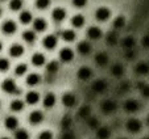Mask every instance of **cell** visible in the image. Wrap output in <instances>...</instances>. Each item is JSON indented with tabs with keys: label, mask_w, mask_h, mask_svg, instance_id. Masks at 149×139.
<instances>
[{
	"label": "cell",
	"mask_w": 149,
	"mask_h": 139,
	"mask_svg": "<svg viewBox=\"0 0 149 139\" xmlns=\"http://www.w3.org/2000/svg\"><path fill=\"white\" fill-rule=\"evenodd\" d=\"M125 129L127 131H130L131 134H137L141 131L143 129V122L137 118H130V120L125 122Z\"/></svg>",
	"instance_id": "cell-1"
},
{
	"label": "cell",
	"mask_w": 149,
	"mask_h": 139,
	"mask_svg": "<svg viewBox=\"0 0 149 139\" xmlns=\"http://www.w3.org/2000/svg\"><path fill=\"white\" fill-rule=\"evenodd\" d=\"M1 89L6 93H9V95H19V92H20L16 83H15V80H12V79H6L1 83Z\"/></svg>",
	"instance_id": "cell-2"
},
{
	"label": "cell",
	"mask_w": 149,
	"mask_h": 139,
	"mask_svg": "<svg viewBox=\"0 0 149 139\" xmlns=\"http://www.w3.org/2000/svg\"><path fill=\"white\" fill-rule=\"evenodd\" d=\"M77 103H78L77 96L74 95V93H71V92H66V93L62 95V104H63L66 108H69V109L74 108V106L77 105Z\"/></svg>",
	"instance_id": "cell-3"
},
{
	"label": "cell",
	"mask_w": 149,
	"mask_h": 139,
	"mask_svg": "<svg viewBox=\"0 0 149 139\" xmlns=\"http://www.w3.org/2000/svg\"><path fill=\"white\" fill-rule=\"evenodd\" d=\"M100 109L104 114H111L118 109V104L113 100H104L103 103L100 104Z\"/></svg>",
	"instance_id": "cell-4"
},
{
	"label": "cell",
	"mask_w": 149,
	"mask_h": 139,
	"mask_svg": "<svg viewBox=\"0 0 149 139\" xmlns=\"http://www.w3.org/2000/svg\"><path fill=\"white\" fill-rule=\"evenodd\" d=\"M123 108L127 113H136V111L140 109V104H139L137 100H133V98H130V100H125L123 104Z\"/></svg>",
	"instance_id": "cell-5"
},
{
	"label": "cell",
	"mask_w": 149,
	"mask_h": 139,
	"mask_svg": "<svg viewBox=\"0 0 149 139\" xmlns=\"http://www.w3.org/2000/svg\"><path fill=\"white\" fill-rule=\"evenodd\" d=\"M45 120V114L41 110H33L29 113V122L31 125H40L42 121Z\"/></svg>",
	"instance_id": "cell-6"
},
{
	"label": "cell",
	"mask_w": 149,
	"mask_h": 139,
	"mask_svg": "<svg viewBox=\"0 0 149 139\" xmlns=\"http://www.w3.org/2000/svg\"><path fill=\"white\" fill-rule=\"evenodd\" d=\"M57 43H58V38L54 34H49V36H46L45 38L42 39V46L45 49H48V50H53L57 46Z\"/></svg>",
	"instance_id": "cell-7"
},
{
	"label": "cell",
	"mask_w": 149,
	"mask_h": 139,
	"mask_svg": "<svg viewBox=\"0 0 149 139\" xmlns=\"http://www.w3.org/2000/svg\"><path fill=\"white\" fill-rule=\"evenodd\" d=\"M77 76H78L79 80L82 81H86V80H90L91 76H93V70L90 68V67H81V68L78 70V72H77Z\"/></svg>",
	"instance_id": "cell-8"
},
{
	"label": "cell",
	"mask_w": 149,
	"mask_h": 139,
	"mask_svg": "<svg viewBox=\"0 0 149 139\" xmlns=\"http://www.w3.org/2000/svg\"><path fill=\"white\" fill-rule=\"evenodd\" d=\"M111 16V11L110 8H107V7H100V8L96 9L95 12V17L98 21H106V20H108Z\"/></svg>",
	"instance_id": "cell-9"
},
{
	"label": "cell",
	"mask_w": 149,
	"mask_h": 139,
	"mask_svg": "<svg viewBox=\"0 0 149 139\" xmlns=\"http://www.w3.org/2000/svg\"><path fill=\"white\" fill-rule=\"evenodd\" d=\"M95 135L98 139H110L111 138V129L110 126H99L95 130Z\"/></svg>",
	"instance_id": "cell-10"
},
{
	"label": "cell",
	"mask_w": 149,
	"mask_h": 139,
	"mask_svg": "<svg viewBox=\"0 0 149 139\" xmlns=\"http://www.w3.org/2000/svg\"><path fill=\"white\" fill-rule=\"evenodd\" d=\"M4 126H6V129H8V130H11V131H15L16 129H19V120H17V117H15V116H8V117H6V120H4Z\"/></svg>",
	"instance_id": "cell-11"
},
{
	"label": "cell",
	"mask_w": 149,
	"mask_h": 139,
	"mask_svg": "<svg viewBox=\"0 0 149 139\" xmlns=\"http://www.w3.org/2000/svg\"><path fill=\"white\" fill-rule=\"evenodd\" d=\"M77 50H78V53L81 54V55H88V54L93 51V46H91V43L88 41H82L78 43Z\"/></svg>",
	"instance_id": "cell-12"
},
{
	"label": "cell",
	"mask_w": 149,
	"mask_h": 139,
	"mask_svg": "<svg viewBox=\"0 0 149 139\" xmlns=\"http://www.w3.org/2000/svg\"><path fill=\"white\" fill-rule=\"evenodd\" d=\"M57 103V97L54 93H52V92H49V93H46L45 96H44V100H42V105L45 106L46 109H52L54 105H56Z\"/></svg>",
	"instance_id": "cell-13"
},
{
	"label": "cell",
	"mask_w": 149,
	"mask_h": 139,
	"mask_svg": "<svg viewBox=\"0 0 149 139\" xmlns=\"http://www.w3.org/2000/svg\"><path fill=\"white\" fill-rule=\"evenodd\" d=\"M74 58V51L71 50L70 47H63L61 51H59V59L65 63H69L71 62Z\"/></svg>",
	"instance_id": "cell-14"
},
{
	"label": "cell",
	"mask_w": 149,
	"mask_h": 139,
	"mask_svg": "<svg viewBox=\"0 0 149 139\" xmlns=\"http://www.w3.org/2000/svg\"><path fill=\"white\" fill-rule=\"evenodd\" d=\"M1 30H3L4 34L9 36V34H13L17 30V25L12 21V20H7L3 25H1Z\"/></svg>",
	"instance_id": "cell-15"
},
{
	"label": "cell",
	"mask_w": 149,
	"mask_h": 139,
	"mask_svg": "<svg viewBox=\"0 0 149 139\" xmlns=\"http://www.w3.org/2000/svg\"><path fill=\"white\" fill-rule=\"evenodd\" d=\"M40 101V93L36 91H29L25 95V103L29 105H36Z\"/></svg>",
	"instance_id": "cell-16"
},
{
	"label": "cell",
	"mask_w": 149,
	"mask_h": 139,
	"mask_svg": "<svg viewBox=\"0 0 149 139\" xmlns=\"http://www.w3.org/2000/svg\"><path fill=\"white\" fill-rule=\"evenodd\" d=\"M24 54V47L19 43H15L9 47V55L12 58H20V56Z\"/></svg>",
	"instance_id": "cell-17"
},
{
	"label": "cell",
	"mask_w": 149,
	"mask_h": 139,
	"mask_svg": "<svg viewBox=\"0 0 149 139\" xmlns=\"http://www.w3.org/2000/svg\"><path fill=\"white\" fill-rule=\"evenodd\" d=\"M77 116H78V118H81V120H87V118L91 116V108H90V105H82L81 108L78 109V113H77Z\"/></svg>",
	"instance_id": "cell-18"
},
{
	"label": "cell",
	"mask_w": 149,
	"mask_h": 139,
	"mask_svg": "<svg viewBox=\"0 0 149 139\" xmlns=\"http://www.w3.org/2000/svg\"><path fill=\"white\" fill-rule=\"evenodd\" d=\"M45 62H46V58H45V55H44V54L36 53V54H33V55H32V63H33V66L41 67V66H44V64H45Z\"/></svg>",
	"instance_id": "cell-19"
},
{
	"label": "cell",
	"mask_w": 149,
	"mask_h": 139,
	"mask_svg": "<svg viewBox=\"0 0 149 139\" xmlns=\"http://www.w3.org/2000/svg\"><path fill=\"white\" fill-rule=\"evenodd\" d=\"M91 88H93L94 92H96V93H103L106 89H107V83L104 80H96L93 83V85H91Z\"/></svg>",
	"instance_id": "cell-20"
},
{
	"label": "cell",
	"mask_w": 149,
	"mask_h": 139,
	"mask_svg": "<svg viewBox=\"0 0 149 139\" xmlns=\"http://www.w3.org/2000/svg\"><path fill=\"white\" fill-rule=\"evenodd\" d=\"M52 17H53V20H54V21H57V22L63 21V20H65V17H66L65 9H63V8H56L53 12H52Z\"/></svg>",
	"instance_id": "cell-21"
},
{
	"label": "cell",
	"mask_w": 149,
	"mask_h": 139,
	"mask_svg": "<svg viewBox=\"0 0 149 139\" xmlns=\"http://www.w3.org/2000/svg\"><path fill=\"white\" fill-rule=\"evenodd\" d=\"M25 108V103H24L23 100H19V98H16V100L11 101V104H9V109H11L12 111H21L23 109Z\"/></svg>",
	"instance_id": "cell-22"
},
{
	"label": "cell",
	"mask_w": 149,
	"mask_h": 139,
	"mask_svg": "<svg viewBox=\"0 0 149 139\" xmlns=\"http://www.w3.org/2000/svg\"><path fill=\"white\" fill-rule=\"evenodd\" d=\"M108 61H110V58H108V55H107V53H98L95 55V62H96V64L98 66H100V67H104L106 64L108 63Z\"/></svg>",
	"instance_id": "cell-23"
},
{
	"label": "cell",
	"mask_w": 149,
	"mask_h": 139,
	"mask_svg": "<svg viewBox=\"0 0 149 139\" xmlns=\"http://www.w3.org/2000/svg\"><path fill=\"white\" fill-rule=\"evenodd\" d=\"M87 37L90 39H99L102 37V30L98 26H90L87 30Z\"/></svg>",
	"instance_id": "cell-24"
},
{
	"label": "cell",
	"mask_w": 149,
	"mask_h": 139,
	"mask_svg": "<svg viewBox=\"0 0 149 139\" xmlns=\"http://www.w3.org/2000/svg\"><path fill=\"white\" fill-rule=\"evenodd\" d=\"M61 37H62V39L66 42H73L74 39H75L77 34H75V32L71 30V29H65V30H62Z\"/></svg>",
	"instance_id": "cell-25"
},
{
	"label": "cell",
	"mask_w": 149,
	"mask_h": 139,
	"mask_svg": "<svg viewBox=\"0 0 149 139\" xmlns=\"http://www.w3.org/2000/svg\"><path fill=\"white\" fill-rule=\"evenodd\" d=\"M33 28L36 32H44L48 28V24H46V21L44 19H36L33 21Z\"/></svg>",
	"instance_id": "cell-26"
},
{
	"label": "cell",
	"mask_w": 149,
	"mask_h": 139,
	"mask_svg": "<svg viewBox=\"0 0 149 139\" xmlns=\"http://www.w3.org/2000/svg\"><path fill=\"white\" fill-rule=\"evenodd\" d=\"M40 81H41V76H40L38 74H29V75L26 76V84H28L29 87L37 85V84H40Z\"/></svg>",
	"instance_id": "cell-27"
},
{
	"label": "cell",
	"mask_w": 149,
	"mask_h": 139,
	"mask_svg": "<svg viewBox=\"0 0 149 139\" xmlns=\"http://www.w3.org/2000/svg\"><path fill=\"white\" fill-rule=\"evenodd\" d=\"M135 71L139 75H146V74H149V64L145 62H140V63L136 64Z\"/></svg>",
	"instance_id": "cell-28"
},
{
	"label": "cell",
	"mask_w": 149,
	"mask_h": 139,
	"mask_svg": "<svg viewBox=\"0 0 149 139\" xmlns=\"http://www.w3.org/2000/svg\"><path fill=\"white\" fill-rule=\"evenodd\" d=\"M111 74H112V76H115V78H120V76H123V74H124L123 64L115 63L112 67H111Z\"/></svg>",
	"instance_id": "cell-29"
},
{
	"label": "cell",
	"mask_w": 149,
	"mask_h": 139,
	"mask_svg": "<svg viewBox=\"0 0 149 139\" xmlns=\"http://www.w3.org/2000/svg\"><path fill=\"white\" fill-rule=\"evenodd\" d=\"M59 70V63L57 61H52L48 63V66H46V72L50 74V75H54V74L58 72Z\"/></svg>",
	"instance_id": "cell-30"
},
{
	"label": "cell",
	"mask_w": 149,
	"mask_h": 139,
	"mask_svg": "<svg viewBox=\"0 0 149 139\" xmlns=\"http://www.w3.org/2000/svg\"><path fill=\"white\" fill-rule=\"evenodd\" d=\"M13 138L15 139H29L31 135H29L28 130H25V129H16Z\"/></svg>",
	"instance_id": "cell-31"
},
{
	"label": "cell",
	"mask_w": 149,
	"mask_h": 139,
	"mask_svg": "<svg viewBox=\"0 0 149 139\" xmlns=\"http://www.w3.org/2000/svg\"><path fill=\"white\" fill-rule=\"evenodd\" d=\"M84 24V17L82 16V14H75V16H73V19H71V25L74 26V28H82Z\"/></svg>",
	"instance_id": "cell-32"
},
{
	"label": "cell",
	"mask_w": 149,
	"mask_h": 139,
	"mask_svg": "<svg viewBox=\"0 0 149 139\" xmlns=\"http://www.w3.org/2000/svg\"><path fill=\"white\" fill-rule=\"evenodd\" d=\"M20 22H21V24H29V22L32 21V20H33V17H32V13L31 12H28V11H23L21 12V13H20Z\"/></svg>",
	"instance_id": "cell-33"
},
{
	"label": "cell",
	"mask_w": 149,
	"mask_h": 139,
	"mask_svg": "<svg viewBox=\"0 0 149 139\" xmlns=\"http://www.w3.org/2000/svg\"><path fill=\"white\" fill-rule=\"evenodd\" d=\"M23 38L25 42H28V43H33L34 41H36V33H34L33 30H25L23 33Z\"/></svg>",
	"instance_id": "cell-34"
},
{
	"label": "cell",
	"mask_w": 149,
	"mask_h": 139,
	"mask_svg": "<svg viewBox=\"0 0 149 139\" xmlns=\"http://www.w3.org/2000/svg\"><path fill=\"white\" fill-rule=\"evenodd\" d=\"M135 38L133 37H125V38L121 41V46H123L124 49H128V50H131V49L135 46Z\"/></svg>",
	"instance_id": "cell-35"
},
{
	"label": "cell",
	"mask_w": 149,
	"mask_h": 139,
	"mask_svg": "<svg viewBox=\"0 0 149 139\" xmlns=\"http://www.w3.org/2000/svg\"><path fill=\"white\" fill-rule=\"evenodd\" d=\"M71 123H73V120H71L69 116H66V117H63V118L61 120V129H62L63 131L70 130Z\"/></svg>",
	"instance_id": "cell-36"
},
{
	"label": "cell",
	"mask_w": 149,
	"mask_h": 139,
	"mask_svg": "<svg viewBox=\"0 0 149 139\" xmlns=\"http://www.w3.org/2000/svg\"><path fill=\"white\" fill-rule=\"evenodd\" d=\"M87 126L88 129H91V130H96V129L100 126V122H99V120L96 117H88L87 118Z\"/></svg>",
	"instance_id": "cell-37"
},
{
	"label": "cell",
	"mask_w": 149,
	"mask_h": 139,
	"mask_svg": "<svg viewBox=\"0 0 149 139\" xmlns=\"http://www.w3.org/2000/svg\"><path fill=\"white\" fill-rule=\"evenodd\" d=\"M26 72H28V66H26L25 63L17 64L16 68H15V74H16L17 76H23V75H25Z\"/></svg>",
	"instance_id": "cell-38"
},
{
	"label": "cell",
	"mask_w": 149,
	"mask_h": 139,
	"mask_svg": "<svg viewBox=\"0 0 149 139\" xmlns=\"http://www.w3.org/2000/svg\"><path fill=\"white\" fill-rule=\"evenodd\" d=\"M124 25H125V19L123 16H118L113 20V28L115 29H121Z\"/></svg>",
	"instance_id": "cell-39"
},
{
	"label": "cell",
	"mask_w": 149,
	"mask_h": 139,
	"mask_svg": "<svg viewBox=\"0 0 149 139\" xmlns=\"http://www.w3.org/2000/svg\"><path fill=\"white\" fill-rule=\"evenodd\" d=\"M23 7V0H11V3H9V8L12 11H19Z\"/></svg>",
	"instance_id": "cell-40"
},
{
	"label": "cell",
	"mask_w": 149,
	"mask_h": 139,
	"mask_svg": "<svg viewBox=\"0 0 149 139\" xmlns=\"http://www.w3.org/2000/svg\"><path fill=\"white\" fill-rule=\"evenodd\" d=\"M50 6V0H36V7L38 9H46Z\"/></svg>",
	"instance_id": "cell-41"
},
{
	"label": "cell",
	"mask_w": 149,
	"mask_h": 139,
	"mask_svg": "<svg viewBox=\"0 0 149 139\" xmlns=\"http://www.w3.org/2000/svg\"><path fill=\"white\" fill-rule=\"evenodd\" d=\"M53 138H54V135L50 130H44L38 134V138L37 139H53Z\"/></svg>",
	"instance_id": "cell-42"
},
{
	"label": "cell",
	"mask_w": 149,
	"mask_h": 139,
	"mask_svg": "<svg viewBox=\"0 0 149 139\" xmlns=\"http://www.w3.org/2000/svg\"><path fill=\"white\" fill-rule=\"evenodd\" d=\"M9 68V61L7 58H0V71L4 72Z\"/></svg>",
	"instance_id": "cell-43"
},
{
	"label": "cell",
	"mask_w": 149,
	"mask_h": 139,
	"mask_svg": "<svg viewBox=\"0 0 149 139\" xmlns=\"http://www.w3.org/2000/svg\"><path fill=\"white\" fill-rule=\"evenodd\" d=\"M140 92H141V95H143V97L145 98H149V84H143V87L140 88Z\"/></svg>",
	"instance_id": "cell-44"
},
{
	"label": "cell",
	"mask_w": 149,
	"mask_h": 139,
	"mask_svg": "<svg viewBox=\"0 0 149 139\" xmlns=\"http://www.w3.org/2000/svg\"><path fill=\"white\" fill-rule=\"evenodd\" d=\"M107 42L111 45V46H113V45L118 42V36H116L115 33H111V34H108V37H107Z\"/></svg>",
	"instance_id": "cell-45"
},
{
	"label": "cell",
	"mask_w": 149,
	"mask_h": 139,
	"mask_svg": "<svg viewBox=\"0 0 149 139\" xmlns=\"http://www.w3.org/2000/svg\"><path fill=\"white\" fill-rule=\"evenodd\" d=\"M61 139H77L75 135H74V133L71 130H68V131H63V134H62Z\"/></svg>",
	"instance_id": "cell-46"
},
{
	"label": "cell",
	"mask_w": 149,
	"mask_h": 139,
	"mask_svg": "<svg viewBox=\"0 0 149 139\" xmlns=\"http://www.w3.org/2000/svg\"><path fill=\"white\" fill-rule=\"evenodd\" d=\"M87 4V0H73V6L78 7V8H82Z\"/></svg>",
	"instance_id": "cell-47"
},
{
	"label": "cell",
	"mask_w": 149,
	"mask_h": 139,
	"mask_svg": "<svg viewBox=\"0 0 149 139\" xmlns=\"http://www.w3.org/2000/svg\"><path fill=\"white\" fill-rule=\"evenodd\" d=\"M141 43H143L144 47H149V34H146V36L143 37V39H141Z\"/></svg>",
	"instance_id": "cell-48"
},
{
	"label": "cell",
	"mask_w": 149,
	"mask_h": 139,
	"mask_svg": "<svg viewBox=\"0 0 149 139\" xmlns=\"http://www.w3.org/2000/svg\"><path fill=\"white\" fill-rule=\"evenodd\" d=\"M1 50H3V43L0 42V53H1Z\"/></svg>",
	"instance_id": "cell-49"
},
{
	"label": "cell",
	"mask_w": 149,
	"mask_h": 139,
	"mask_svg": "<svg viewBox=\"0 0 149 139\" xmlns=\"http://www.w3.org/2000/svg\"><path fill=\"white\" fill-rule=\"evenodd\" d=\"M0 139H11V138H9V136H1Z\"/></svg>",
	"instance_id": "cell-50"
},
{
	"label": "cell",
	"mask_w": 149,
	"mask_h": 139,
	"mask_svg": "<svg viewBox=\"0 0 149 139\" xmlns=\"http://www.w3.org/2000/svg\"><path fill=\"white\" fill-rule=\"evenodd\" d=\"M146 125L149 126V116H148V117H146Z\"/></svg>",
	"instance_id": "cell-51"
},
{
	"label": "cell",
	"mask_w": 149,
	"mask_h": 139,
	"mask_svg": "<svg viewBox=\"0 0 149 139\" xmlns=\"http://www.w3.org/2000/svg\"><path fill=\"white\" fill-rule=\"evenodd\" d=\"M141 139H149V136H144V138H141Z\"/></svg>",
	"instance_id": "cell-52"
},
{
	"label": "cell",
	"mask_w": 149,
	"mask_h": 139,
	"mask_svg": "<svg viewBox=\"0 0 149 139\" xmlns=\"http://www.w3.org/2000/svg\"><path fill=\"white\" fill-rule=\"evenodd\" d=\"M119 139H128V138H124V136H121V138H119Z\"/></svg>",
	"instance_id": "cell-53"
},
{
	"label": "cell",
	"mask_w": 149,
	"mask_h": 139,
	"mask_svg": "<svg viewBox=\"0 0 149 139\" xmlns=\"http://www.w3.org/2000/svg\"><path fill=\"white\" fill-rule=\"evenodd\" d=\"M0 16H1V9H0Z\"/></svg>",
	"instance_id": "cell-54"
},
{
	"label": "cell",
	"mask_w": 149,
	"mask_h": 139,
	"mask_svg": "<svg viewBox=\"0 0 149 139\" xmlns=\"http://www.w3.org/2000/svg\"><path fill=\"white\" fill-rule=\"evenodd\" d=\"M0 1H6V0H0Z\"/></svg>",
	"instance_id": "cell-55"
},
{
	"label": "cell",
	"mask_w": 149,
	"mask_h": 139,
	"mask_svg": "<svg viewBox=\"0 0 149 139\" xmlns=\"http://www.w3.org/2000/svg\"><path fill=\"white\" fill-rule=\"evenodd\" d=\"M0 106H1V101H0Z\"/></svg>",
	"instance_id": "cell-56"
}]
</instances>
